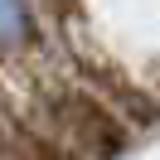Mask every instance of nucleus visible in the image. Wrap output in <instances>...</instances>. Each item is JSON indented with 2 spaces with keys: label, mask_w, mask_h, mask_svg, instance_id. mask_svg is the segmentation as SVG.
<instances>
[{
  "label": "nucleus",
  "mask_w": 160,
  "mask_h": 160,
  "mask_svg": "<svg viewBox=\"0 0 160 160\" xmlns=\"http://www.w3.org/2000/svg\"><path fill=\"white\" fill-rule=\"evenodd\" d=\"M63 121L73 126L78 146L88 150L92 160H112V155L131 141L126 126H121V121L112 117L102 102H92V97H63Z\"/></svg>",
  "instance_id": "nucleus-1"
}]
</instances>
